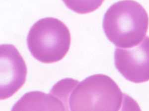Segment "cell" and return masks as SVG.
I'll return each instance as SVG.
<instances>
[{
	"label": "cell",
	"instance_id": "6da1fadb",
	"mask_svg": "<svg viewBox=\"0 0 149 111\" xmlns=\"http://www.w3.org/2000/svg\"><path fill=\"white\" fill-rule=\"evenodd\" d=\"M147 12L133 0H123L110 6L103 20L107 38L117 47L128 49L145 38L149 27Z\"/></svg>",
	"mask_w": 149,
	"mask_h": 111
},
{
	"label": "cell",
	"instance_id": "277c9868",
	"mask_svg": "<svg viewBox=\"0 0 149 111\" xmlns=\"http://www.w3.org/2000/svg\"><path fill=\"white\" fill-rule=\"evenodd\" d=\"M26 62L15 46L4 44L0 47V98L8 99L26 83Z\"/></svg>",
	"mask_w": 149,
	"mask_h": 111
},
{
	"label": "cell",
	"instance_id": "5b68a950",
	"mask_svg": "<svg viewBox=\"0 0 149 111\" xmlns=\"http://www.w3.org/2000/svg\"><path fill=\"white\" fill-rule=\"evenodd\" d=\"M115 67L126 79L133 83L149 81V37L128 49L116 48L114 53Z\"/></svg>",
	"mask_w": 149,
	"mask_h": 111
},
{
	"label": "cell",
	"instance_id": "ba28073f",
	"mask_svg": "<svg viewBox=\"0 0 149 111\" xmlns=\"http://www.w3.org/2000/svg\"><path fill=\"white\" fill-rule=\"evenodd\" d=\"M67 8L79 14L91 13L97 10L104 0H62Z\"/></svg>",
	"mask_w": 149,
	"mask_h": 111
},
{
	"label": "cell",
	"instance_id": "8992f818",
	"mask_svg": "<svg viewBox=\"0 0 149 111\" xmlns=\"http://www.w3.org/2000/svg\"><path fill=\"white\" fill-rule=\"evenodd\" d=\"M12 110L67 111L63 103L51 93L47 94L40 91L24 94L14 105Z\"/></svg>",
	"mask_w": 149,
	"mask_h": 111
},
{
	"label": "cell",
	"instance_id": "52a82bcc",
	"mask_svg": "<svg viewBox=\"0 0 149 111\" xmlns=\"http://www.w3.org/2000/svg\"><path fill=\"white\" fill-rule=\"evenodd\" d=\"M79 83V81L67 78L62 79L53 86L50 93L63 103L66 110H69V100L73 89Z\"/></svg>",
	"mask_w": 149,
	"mask_h": 111
},
{
	"label": "cell",
	"instance_id": "7a4b0ae2",
	"mask_svg": "<svg viewBox=\"0 0 149 111\" xmlns=\"http://www.w3.org/2000/svg\"><path fill=\"white\" fill-rule=\"evenodd\" d=\"M126 95L109 76L97 74L78 83L70 96L71 111H118Z\"/></svg>",
	"mask_w": 149,
	"mask_h": 111
},
{
	"label": "cell",
	"instance_id": "3957f363",
	"mask_svg": "<svg viewBox=\"0 0 149 111\" xmlns=\"http://www.w3.org/2000/svg\"><path fill=\"white\" fill-rule=\"evenodd\" d=\"M71 34L63 22L53 17L41 19L31 27L27 37L31 54L43 63H52L66 56L71 45Z\"/></svg>",
	"mask_w": 149,
	"mask_h": 111
}]
</instances>
